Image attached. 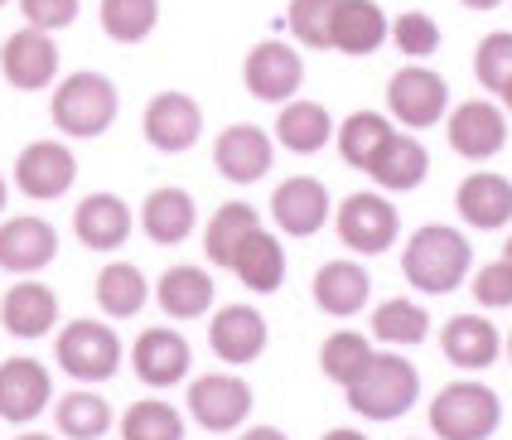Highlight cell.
Listing matches in <instances>:
<instances>
[{
  "mask_svg": "<svg viewBox=\"0 0 512 440\" xmlns=\"http://www.w3.org/2000/svg\"><path fill=\"white\" fill-rule=\"evenodd\" d=\"M372 363V344L363 334H353V329H339V334H329L324 339V349H319V368H324V378L339 382V387H353V382L368 373Z\"/></svg>",
  "mask_w": 512,
  "mask_h": 440,
  "instance_id": "836d02e7",
  "label": "cell"
},
{
  "mask_svg": "<svg viewBox=\"0 0 512 440\" xmlns=\"http://www.w3.org/2000/svg\"><path fill=\"white\" fill-rule=\"evenodd\" d=\"M508 358H512V339H508Z\"/></svg>",
  "mask_w": 512,
  "mask_h": 440,
  "instance_id": "816d5d0a",
  "label": "cell"
},
{
  "mask_svg": "<svg viewBox=\"0 0 512 440\" xmlns=\"http://www.w3.org/2000/svg\"><path fill=\"white\" fill-rule=\"evenodd\" d=\"M334 136H339V155L353 170H372V160L382 155V146H387L397 131H392V121L382 117V112H353Z\"/></svg>",
  "mask_w": 512,
  "mask_h": 440,
  "instance_id": "4dcf8cb0",
  "label": "cell"
},
{
  "mask_svg": "<svg viewBox=\"0 0 512 440\" xmlns=\"http://www.w3.org/2000/svg\"><path fill=\"white\" fill-rule=\"evenodd\" d=\"M54 397V382H49V368L34 363V358H10L0 363V421H15L25 426L39 411L49 407Z\"/></svg>",
  "mask_w": 512,
  "mask_h": 440,
  "instance_id": "5bb4252c",
  "label": "cell"
},
{
  "mask_svg": "<svg viewBox=\"0 0 512 440\" xmlns=\"http://www.w3.org/2000/svg\"><path fill=\"white\" fill-rule=\"evenodd\" d=\"M73 179H78V160L63 141H34L15 160V184L29 199H58L73 189Z\"/></svg>",
  "mask_w": 512,
  "mask_h": 440,
  "instance_id": "7c38bea8",
  "label": "cell"
},
{
  "mask_svg": "<svg viewBox=\"0 0 512 440\" xmlns=\"http://www.w3.org/2000/svg\"><path fill=\"white\" fill-rule=\"evenodd\" d=\"M0 324L15 339H39L58 324V295L49 286H39V281H20L0 300Z\"/></svg>",
  "mask_w": 512,
  "mask_h": 440,
  "instance_id": "cb8c5ba5",
  "label": "cell"
},
{
  "mask_svg": "<svg viewBox=\"0 0 512 440\" xmlns=\"http://www.w3.org/2000/svg\"><path fill=\"white\" fill-rule=\"evenodd\" d=\"M498 97H503V107H508V112H512V78H508V88L498 92Z\"/></svg>",
  "mask_w": 512,
  "mask_h": 440,
  "instance_id": "7dc6e473",
  "label": "cell"
},
{
  "mask_svg": "<svg viewBox=\"0 0 512 440\" xmlns=\"http://www.w3.org/2000/svg\"><path fill=\"white\" fill-rule=\"evenodd\" d=\"M387 34H392V25H387L377 0H339V10H334V49L339 54L368 59L372 49H382Z\"/></svg>",
  "mask_w": 512,
  "mask_h": 440,
  "instance_id": "d4e9b609",
  "label": "cell"
},
{
  "mask_svg": "<svg viewBox=\"0 0 512 440\" xmlns=\"http://www.w3.org/2000/svg\"><path fill=\"white\" fill-rule=\"evenodd\" d=\"M474 300L479 305H488V310H503V305H512V262L508 257H498V262H488L474 271Z\"/></svg>",
  "mask_w": 512,
  "mask_h": 440,
  "instance_id": "b9f144b4",
  "label": "cell"
},
{
  "mask_svg": "<svg viewBox=\"0 0 512 440\" xmlns=\"http://www.w3.org/2000/svg\"><path fill=\"white\" fill-rule=\"evenodd\" d=\"M131 363H136V378L145 387H174V382L189 378V344L179 329H145L131 349Z\"/></svg>",
  "mask_w": 512,
  "mask_h": 440,
  "instance_id": "e0dca14e",
  "label": "cell"
},
{
  "mask_svg": "<svg viewBox=\"0 0 512 440\" xmlns=\"http://www.w3.org/2000/svg\"><path fill=\"white\" fill-rule=\"evenodd\" d=\"M0 5H5V0H0Z\"/></svg>",
  "mask_w": 512,
  "mask_h": 440,
  "instance_id": "f5cc1de1",
  "label": "cell"
},
{
  "mask_svg": "<svg viewBox=\"0 0 512 440\" xmlns=\"http://www.w3.org/2000/svg\"><path fill=\"white\" fill-rule=\"evenodd\" d=\"M343 392H348V407L358 411V416H368V421H397L421 397V373L406 358H397V353H372L368 373L353 382V387H343Z\"/></svg>",
  "mask_w": 512,
  "mask_h": 440,
  "instance_id": "7a4b0ae2",
  "label": "cell"
},
{
  "mask_svg": "<svg viewBox=\"0 0 512 440\" xmlns=\"http://www.w3.org/2000/svg\"><path fill=\"white\" fill-rule=\"evenodd\" d=\"M503 257H508V262H512V237H508V247H503Z\"/></svg>",
  "mask_w": 512,
  "mask_h": 440,
  "instance_id": "c3c4849f",
  "label": "cell"
},
{
  "mask_svg": "<svg viewBox=\"0 0 512 440\" xmlns=\"http://www.w3.org/2000/svg\"><path fill=\"white\" fill-rule=\"evenodd\" d=\"M121 440H184V416L170 402H136L121 416Z\"/></svg>",
  "mask_w": 512,
  "mask_h": 440,
  "instance_id": "74e56055",
  "label": "cell"
},
{
  "mask_svg": "<svg viewBox=\"0 0 512 440\" xmlns=\"http://www.w3.org/2000/svg\"><path fill=\"white\" fill-rule=\"evenodd\" d=\"M208 344L223 363H256L266 353V320L252 305H228L218 310V320L208 324Z\"/></svg>",
  "mask_w": 512,
  "mask_h": 440,
  "instance_id": "d6986e66",
  "label": "cell"
},
{
  "mask_svg": "<svg viewBox=\"0 0 512 440\" xmlns=\"http://www.w3.org/2000/svg\"><path fill=\"white\" fill-rule=\"evenodd\" d=\"M116 107L121 102H116L112 78H102V73H73L54 92V126L63 136L92 141V136H102L116 121Z\"/></svg>",
  "mask_w": 512,
  "mask_h": 440,
  "instance_id": "277c9868",
  "label": "cell"
},
{
  "mask_svg": "<svg viewBox=\"0 0 512 440\" xmlns=\"http://www.w3.org/2000/svg\"><path fill=\"white\" fill-rule=\"evenodd\" d=\"M271 136L261 131V126H228L223 136H218V146H213V165H218V175L232 179V184H256V179L271 170Z\"/></svg>",
  "mask_w": 512,
  "mask_h": 440,
  "instance_id": "2e32d148",
  "label": "cell"
},
{
  "mask_svg": "<svg viewBox=\"0 0 512 440\" xmlns=\"http://www.w3.org/2000/svg\"><path fill=\"white\" fill-rule=\"evenodd\" d=\"M372 276L358 262H324L314 271V305L334 320H348L368 305Z\"/></svg>",
  "mask_w": 512,
  "mask_h": 440,
  "instance_id": "7402d4cb",
  "label": "cell"
},
{
  "mask_svg": "<svg viewBox=\"0 0 512 440\" xmlns=\"http://www.w3.org/2000/svg\"><path fill=\"white\" fill-rule=\"evenodd\" d=\"M440 349H445V358H450L455 368L479 373V368H493V363H498L503 339H498V329H493L484 315H455V320L440 329Z\"/></svg>",
  "mask_w": 512,
  "mask_h": 440,
  "instance_id": "603a6c76",
  "label": "cell"
},
{
  "mask_svg": "<svg viewBox=\"0 0 512 440\" xmlns=\"http://www.w3.org/2000/svg\"><path fill=\"white\" fill-rule=\"evenodd\" d=\"M145 295H150V286H145L141 266H131V262L102 266V276H97V305H102L112 320H131V315H141Z\"/></svg>",
  "mask_w": 512,
  "mask_h": 440,
  "instance_id": "d6a6232c",
  "label": "cell"
},
{
  "mask_svg": "<svg viewBox=\"0 0 512 440\" xmlns=\"http://www.w3.org/2000/svg\"><path fill=\"white\" fill-rule=\"evenodd\" d=\"M503 421V402L484 382H450L430 402V431L440 440H488Z\"/></svg>",
  "mask_w": 512,
  "mask_h": 440,
  "instance_id": "3957f363",
  "label": "cell"
},
{
  "mask_svg": "<svg viewBox=\"0 0 512 440\" xmlns=\"http://www.w3.org/2000/svg\"><path fill=\"white\" fill-rule=\"evenodd\" d=\"M54 257H58V233L44 218H10V223H0V266L5 271L29 276V271L49 266Z\"/></svg>",
  "mask_w": 512,
  "mask_h": 440,
  "instance_id": "ac0fdd59",
  "label": "cell"
},
{
  "mask_svg": "<svg viewBox=\"0 0 512 440\" xmlns=\"http://www.w3.org/2000/svg\"><path fill=\"white\" fill-rule=\"evenodd\" d=\"M155 300L170 320H199L203 310H213V276L203 266H170L155 286Z\"/></svg>",
  "mask_w": 512,
  "mask_h": 440,
  "instance_id": "484cf974",
  "label": "cell"
},
{
  "mask_svg": "<svg viewBox=\"0 0 512 440\" xmlns=\"http://www.w3.org/2000/svg\"><path fill=\"white\" fill-rule=\"evenodd\" d=\"M397 208L387 204L382 194H348L339 204V237L343 247H353V252H363V257H377V252H387L392 242H397Z\"/></svg>",
  "mask_w": 512,
  "mask_h": 440,
  "instance_id": "52a82bcc",
  "label": "cell"
},
{
  "mask_svg": "<svg viewBox=\"0 0 512 440\" xmlns=\"http://www.w3.org/2000/svg\"><path fill=\"white\" fill-rule=\"evenodd\" d=\"M160 25V0H102V30L116 44H141Z\"/></svg>",
  "mask_w": 512,
  "mask_h": 440,
  "instance_id": "d590c367",
  "label": "cell"
},
{
  "mask_svg": "<svg viewBox=\"0 0 512 440\" xmlns=\"http://www.w3.org/2000/svg\"><path fill=\"white\" fill-rule=\"evenodd\" d=\"M464 5H469V10H498L503 0H464Z\"/></svg>",
  "mask_w": 512,
  "mask_h": 440,
  "instance_id": "bcb514c9",
  "label": "cell"
},
{
  "mask_svg": "<svg viewBox=\"0 0 512 440\" xmlns=\"http://www.w3.org/2000/svg\"><path fill=\"white\" fill-rule=\"evenodd\" d=\"M58 363L78 382H107L121 368V339L97 320H73L58 334Z\"/></svg>",
  "mask_w": 512,
  "mask_h": 440,
  "instance_id": "5b68a950",
  "label": "cell"
},
{
  "mask_svg": "<svg viewBox=\"0 0 512 440\" xmlns=\"http://www.w3.org/2000/svg\"><path fill=\"white\" fill-rule=\"evenodd\" d=\"M203 131V112L189 92H160L150 107H145V141L165 155H179L199 141Z\"/></svg>",
  "mask_w": 512,
  "mask_h": 440,
  "instance_id": "4fadbf2b",
  "label": "cell"
},
{
  "mask_svg": "<svg viewBox=\"0 0 512 440\" xmlns=\"http://www.w3.org/2000/svg\"><path fill=\"white\" fill-rule=\"evenodd\" d=\"M450 146L464 160H488L508 146V117L503 107H493L488 97H469L450 112Z\"/></svg>",
  "mask_w": 512,
  "mask_h": 440,
  "instance_id": "8fae6325",
  "label": "cell"
},
{
  "mask_svg": "<svg viewBox=\"0 0 512 440\" xmlns=\"http://www.w3.org/2000/svg\"><path fill=\"white\" fill-rule=\"evenodd\" d=\"M372 334L382 339V344H421L430 334V315L416 305V300H387V305H377V315H372Z\"/></svg>",
  "mask_w": 512,
  "mask_h": 440,
  "instance_id": "8d00e7d4",
  "label": "cell"
},
{
  "mask_svg": "<svg viewBox=\"0 0 512 440\" xmlns=\"http://www.w3.org/2000/svg\"><path fill=\"white\" fill-rule=\"evenodd\" d=\"M392 39H397V49L406 59H426L440 49V30H435V20L421 15V10H406L397 15V25H392Z\"/></svg>",
  "mask_w": 512,
  "mask_h": 440,
  "instance_id": "60d3db41",
  "label": "cell"
},
{
  "mask_svg": "<svg viewBox=\"0 0 512 440\" xmlns=\"http://www.w3.org/2000/svg\"><path fill=\"white\" fill-rule=\"evenodd\" d=\"M469 262H474L469 237L459 233V228H445V223L421 228V233L406 242V252H401V271H406V281H411L416 291H426V295L459 291V286H464V276H469Z\"/></svg>",
  "mask_w": 512,
  "mask_h": 440,
  "instance_id": "6da1fadb",
  "label": "cell"
},
{
  "mask_svg": "<svg viewBox=\"0 0 512 440\" xmlns=\"http://www.w3.org/2000/svg\"><path fill=\"white\" fill-rule=\"evenodd\" d=\"M324 440H368V436H363V431H348V426H339V431H329Z\"/></svg>",
  "mask_w": 512,
  "mask_h": 440,
  "instance_id": "f6af8a7d",
  "label": "cell"
},
{
  "mask_svg": "<svg viewBox=\"0 0 512 440\" xmlns=\"http://www.w3.org/2000/svg\"><path fill=\"white\" fill-rule=\"evenodd\" d=\"M20 440H49V436H34V431H29V436H20Z\"/></svg>",
  "mask_w": 512,
  "mask_h": 440,
  "instance_id": "f907efd6",
  "label": "cell"
},
{
  "mask_svg": "<svg viewBox=\"0 0 512 440\" xmlns=\"http://www.w3.org/2000/svg\"><path fill=\"white\" fill-rule=\"evenodd\" d=\"M73 233L92 252H116L131 237V208L116 194H87L83 204L73 208Z\"/></svg>",
  "mask_w": 512,
  "mask_h": 440,
  "instance_id": "ffe728a7",
  "label": "cell"
},
{
  "mask_svg": "<svg viewBox=\"0 0 512 440\" xmlns=\"http://www.w3.org/2000/svg\"><path fill=\"white\" fill-rule=\"evenodd\" d=\"M232 271L242 276V286H252V291H276L285 281V247L281 237H271L266 228H256L242 247H237V257H232Z\"/></svg>",
  "mask_w": 512,
  "mask_h": 440,
  "instance_id": "83f0119b",
  "label": "cell"
},
{
  "mask_svg": "<svg viewBox=\"0 0 512 440\" xmlns=\"http://www.w3.org/2000/svg\"><path fill=\"white\" fill-rule=\"evenodd\" d=\"M0 208H5V179H0Z\"/></svg>",
  "mask_w": 512,
  "mask_h": 440,
  "instance_id": "681fc988",
  "label": "cell"
},
{
  "mask_svg": "<svg viewBox=\"0 0 512 440\" xmlns=\"http://www.w3.org/2000/svg\"><path fill=\"white\" fill-rule=\"evenodd\" d=\"M334 10L339 0H290V34L305 49H334Z\"/></svg>",
  "mask_w": 512,
  "mask_h": 440,
  "instance_id": "f35d334b",
  "label": "cell"
},
{
  "mask_svg": "<svg viewBox=\"0 0 512 440\" xmlns=\"http://www.w3.org/2000/svg\"><path fill=\"white\" fill-rule=\"evenodd\" d=\"M189 411L203 431H237L252 411V387L232 373H203L189 382Z\"/></svg>",
  "mask_w": 512,
  "mask_h": 440,
  "instance_id": "ba28073f",
  "label": "cell"
},
{
  "mask_svg": "<svg viewBox=\"0 0 512 440\" xmlns=\"http://www.w3.org/2000/svg\"><path fill=\"white\" fill-rule=\"evenodd\" d=\"M256 228H261L256 208H247V204H223L218 213H213V218H208V233H203L208 262H213V266H232L237 247H242V242H247Z\"/></svg>",
  "mask_w": 512,
  "mask_h": 440,
  "instance_id": "1f68e13d",
  "label": "cell"
},
{
  "mask_svg": "<svg viewBox=\"0 0 512 440\" xmlns=\"http://www.w3.org/2000/svg\"><path fill=\"white\" fill-rule=\"evenodd\" d=\"M0 68H5V83L10 88H20V92L49 88L58 73V49H54V39H49V30L25 25L20 34H10L5 49H0Z\"/></svg>",
  "mask_w": 512,
  "mask_h": 440,
  "instance_id": "30bf717a",
  "label": "cell"
},
{
  "mask_svg": "<svg viewBox=\"0 0 512 440\" xmlns=\"http://www.w3.org/2000/svg\"><path fill=\"white\" fill-rule=\"evenodd\" d=\"M368 175L377 179L382 189L406 194V189H416V184L430 175V155H426V146H421L416 136H392V141L382 146V155L372 160Z\"/></svg>",
  "mask_w": 512,
  "mask_h": 440,
  "instance_id": "f1b7e54d",
  "label": "cell"
},
{
  "mask_svg": "<svg viewBox=\"0 0 512 440\" xmlns=\"http://www.w3.org/2000/svg\"><path fill=\"white\" fill-rule=\"evenodd\" d=\"M387 107H392V117L401 126H435V121L445 117V107H450V88H445V78L440 73H430L421 63H406L401 73H392V83H387Z\"/></svg>",
  "mask_w": 512,
  "mask_h": 440,
  "instance_id": "8992f818",
  "label": "cell"
},
{
  "mask_svg": "<svg viewBox=\"0 0 512 440\" xmlns=\"http://www.w3.org/2000/svg\"><path fill=\"white\" fill-rule=\"evenodd\" d=\"M474 73H479V83L488 92H503L512 78V34H488L484 44H479V54H474Z\"/></svg>",
  "mask_w": 512,
  "mask_h": 440,
  "instance_id": "ab89813d",
  "label": "cell"
},
{
  "mask_svg": "<svg viewBox=\"0 0 512 440\" xmlns=\"http://www.w3.org/2000/svg\"><path fill=\"white\" fill-rule=\"evenodd\" d=\"M20 15H25V25L54 34L78 20V0H20Z\"/></svg>",
  "mask_w": 512,
  "mask_h": 440,
  "instance_id": "7bdbcfd3",
  "label": "cell"
},
{
  "mask_svg": "<svg viewBox=\"0 0 512 440\" xmlns=\"http://www.w3.org/2000/svg\"><path fill=\"white\" fill-rule=\"evenodd\" d=\"M334 136V121L319 102H285L281 107V121H276V141L295 155H314V150L329 146Z\"/></svg>",
  "mask_w": 512,
  "mask_h": 440,
  "instance_id": "f546056e",
  "label": "cell"
},
{
  "mask_svg": "<svg viewBox=\"0 0 512 440\" xmlns=\"http://www.w3.org/2000/svg\"><path fill=\"white\" fill-rule=\"evenodd\" d=\"M141 223L150 242H160V247H179L184 237L194 233V223H199V208L194 199L184 194V189H155L141 208Z\"/></svg>",
  "mask_w": 512,
  "mask_h": 440,
  "instance_id": "4316f807",
  "label": "cell"
},
{
  "mask_svg": "<svg viewBox=\"0 0 512 440\" xmlns=\"http://www.w3.org/2000/svg\"><path fill=\"white\" fill-rule=\"evenodd\" d=\"M242 440H290V436L276 431V426H252V431H242Z\"/></svg>",
  "mask_w": 512,
  "mask_h": 440,
  "instance_id": "ee69618b",
  "label": "cell"
},
{
  "mask_svg": "<svg viewBox=\"0 0 512 440\" xmlns=\"http://www.w3.org/2000/svg\"><path fill=\"white\" fill-rule=\"evenodd\" d=\"M305 83V63L300 54L285 44V39H261L252 54H247V92L261 102H290Z\"/></svg>",
  "mask_w": 512,
  "mask_h": 440,
  "instance_id": "9c48e42d",
  "label": "cell"
},
{
  "mask_svg": "<svg viewBox=\"0 0 512 440\" xmlns=\"http://www.w3.org/2000/svg\"><path fill=\"white\" fill-rule=\"evenodd\" d=\"M58 431L68 440H102L112 431V407L97 392H68L58 397Z\"/></svg>",
  "mask_w": 512,
  "mask_h": 440,
  "instance_id": "e575fe53",
  "label": "cell"
},
{
  "mask_svg": "<svg viewBox=\"0 0 512 440\" xmlns=\"http://www.w3.org/2000/svg\"><path fill=\"white\" fill-rule=\"evenodd\" d=\"M455 208H459V218H464L469 228H484V233L503 228V223L512 218V179L493 175V170L469 175L464 184H459Z\"/></svg>",
  "mask_w": 512,
  "mask_h": 440,
  "instance_id": "44dd1931",
  "label": "cell"
},
{
  "mask_svg": "<svg viewBox=\"0 0 512 440\" xmlns=\"http://www.w3.org/2000/svg\"><path fill=\"white\" fill-rule=\"evenodd\" d=\"M271 218H276V228L290 237L319 233V228L329 223V189L310 175L285 179V184H276V194H271Z\"/></svg>",
  "mask_w": 512,
  "mask_h": 440,
  "instance_id": "9a60e30c",
  "label": "cell"
}]
</instances>
